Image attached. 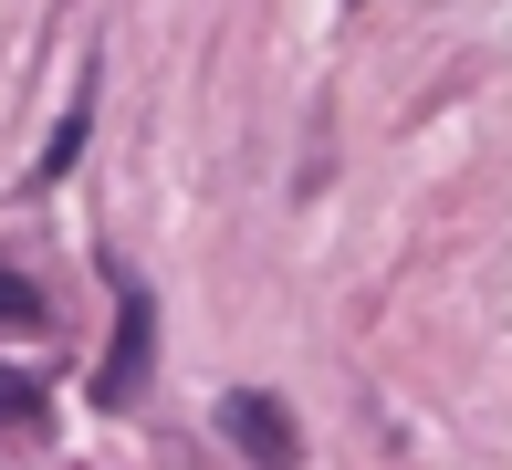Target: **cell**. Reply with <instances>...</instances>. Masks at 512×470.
<instances>
[{"mask_svg":"<svg viewBox=\"0 0 512 470\" xmlns=\"http://www.w3.org/2000/svg\"><path fill=\"white\" fill-rule=\"evenodd\" d=\"M220 429H230V450H251L262 470H293V450H304V429H293V418L272 408V397H251V387L220 408Z\"/></svg>","mask_w":512,"mask_h":470,"instance_id":"6da1fadb","label":"cell"},{"mask_svg":"<svg viewBox=\"0 0 512 470\" xmlns=\"http://www.w3.org/2000/svg\"><path fill=\"white\" fill-rule=\"evenodd\" d=\"M147 335H157V324H147V293H126V314H115V356H105V376H95L105 408H126V397L147 387Z\"/></svg>","mask_w":512,"mask_h":470,"instance_id":"7a4b0ae2","label":"cell"},{"mask_svg":"<svg viewBox=\"0 0 512 470\" xmlns=\"http://www.w3.org/2000/svg\"><path fill=\"white\" fill-rule=\"evenodd\" d=\"M0 324H42V293L21 272H0Z\"/></svg>","mask_w":512,"mask_h":470,"instance_id":"3957f363","label":"cell"}]
</instances>
